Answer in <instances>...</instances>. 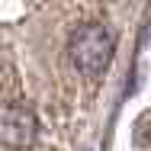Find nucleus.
Returning <instances> with one entry per match:
<instances>
[{"instance_id": "f257e3e1", "label": "nucleus", "mask_w": 151, "mask_h": 151, "mask_svg": "<svg viewBox=\"0 0 151 151\" xmlns=\"http://www.w3.org/2000/svg\"><path fill=\"white\" fill-rule=\"evenodd\" d=\"M113 35L103 23H84L71 35V61L81 74H100L113 58Z\"/></svg>"}, {"instance_id": "f03ea898", "label": "nucleus", "mask_w": 151, "mask_h": 151, "mask_svg": "<svg viewBox=\"0 0 151 151\" xmlns=\"http://www.w3.org/2000/svg\"><path fill=\"white\" fill-rule=\"evenodd\" d=\"M35 138V116L19 103L0 106V145L6 148H26Z\"/></svg>"}]
</instances>
